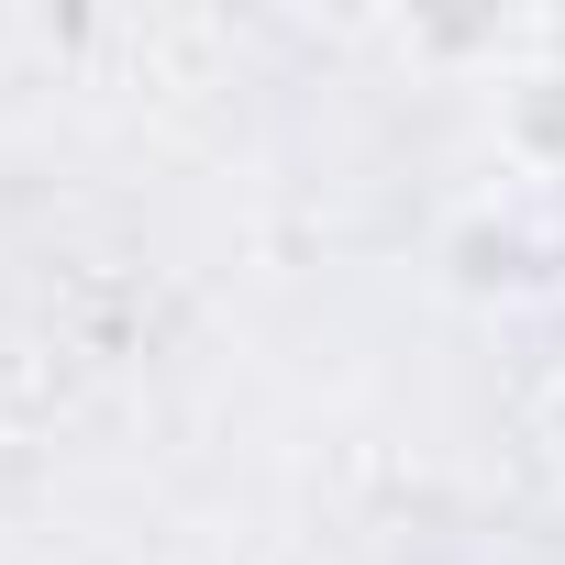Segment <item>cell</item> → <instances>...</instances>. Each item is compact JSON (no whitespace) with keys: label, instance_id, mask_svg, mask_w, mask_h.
I'll return each instance as SVG.
<instances>
[{"label":"cell","instance_id":"1","mask_svg":"<svg viewBox=\"0 0 565 565\" xmlns=\"http://www.w3.org/2000/svg\"><path fill=\"white\" fill-rule=\"evenodd\" d=\"M543 433H554V466H565V377H554V399H543Z\"/></svg>","mask_w":565,"mask_h":565}]
</instances>
